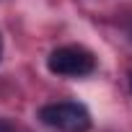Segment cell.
Returning <instances> with one entry per match:
<instances>
[{
    "label": "cell",
    "instance_id": "cell-1",
    "mask_svg": "<svg viewBox=\"0 0 132 132\" xmlns=\"http://www.w3.org/2000/svg\"><path fill=\"white\" fill-rule=\"evenodd\" d=\"M39 119L57 129V132H88L91 129V114L86 106L75 104V101H57V104H47L39 109Z\"/></svg>",
    "mask_w": 132,
    "mask_h": 132
},
{
    "label": "cell",
    "instance_id": "cell-2",
    "mask_svg": "<svg viewBox=\"0 0 132 132\" xmlns=\"http://www.w3.org/2000/svg\"><path fill=\"white\" fill-rule=\"evenodd\" d=\"M47 68H49V73L62 75V78H83V75L93 73L96 60L83 47H60L49 54Z\"/></svg>",
    "mask_w": 132,
    "mask_h": 132
},
{
    "label": "cell",
    "instance_id": "cell-3",
    "mask_svg": "<svg viewBox=\"0 0 132 132\" xmlns=\"http://www.w3.org/2000/svg\"><path fill=\"white\" fill-rule=\"evenodd\" d=\"M0 132H18L11 122H5V119H0Z\"/></svg>",
    "mask_w": 132,
    "mask_h": 132
},
{
    "label": "cell",
    "instance_id": "cell-4",
    "mask_svg": "<svg viewBox=\"0 0 132 132\" xmlns=\"http://www.w3.org/2000/svg\"><path fill=\"white\" fill-rule=\"evenodd\" d=\"M0 57H3V39H0Z\"/></svg>",
    "mask_w": 132,
    "mask_h": 132
},
{
    "label": "cell",
    "instance_id": "cell-5",
    "mask_svg": "<svg viewBox=\"0 0 132 132\" xmlns=\"http://www.w3.org/2000/svg\"><path fill=\"white\" fill-rule=\"evenodd\" d=\"M129 88H132V78H129Z\"/></svg>",
    "mask_w": 132,
    "mask_h": 132
}]
</instances>
